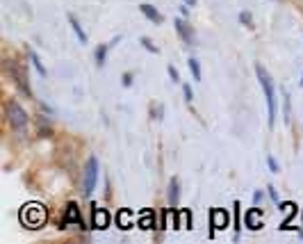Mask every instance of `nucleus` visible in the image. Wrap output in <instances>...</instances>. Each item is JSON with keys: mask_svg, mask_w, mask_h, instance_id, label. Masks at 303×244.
Wrapping results in <instances>:
<instances>
[{"mask_svg": "<svg viewBox=\"0 0 303 244\" xmlns=\"http://www.w3.org/2000/svg\"><path fill=\"white\" fill-rule=\"evenodd\" d=\"M255 76L260 80V87L265 92V101H267V117H269V128H274L276 123V117H278V96H276V85L271 80L269 71L265 66L255 62Z\"/></svg>", "mask_w": 303, "mask_h": 244, "instance_id": "nucleus-1", "label": "nucleus"}, {"mask_svg": "<svg viewBox=\"0 0 303 244\" xmlns=\"http://www.w3.org/2000/svg\"><path fill=\"white\" fill-rule=\"evenodd\" d=\"M21 222L27 228H41L43 224L48 222V212L41 203H25L21 208Z\"/></svg>", "mask_w": 303, "mask_h": 244, "instance_id": "nucleus-2", "label": "nucleus"}, {"mask_svg": "<svg viewBox=\"0 0 303 244\" xmlns=\"http://www.w3.org/2000/svg\"><path fill=\"white\" fill-rule=\"evenodd\" d=\"M5 114H7L9 125L16 132H25L27 130V112L23 110V105H18V101H7Z\"/></svg>", "mask_w": 303, "mask_h": 244, "instance_id": "nucleus-3", "label": "nucleus"}, {"mask_svg": "<svg viewBox=\"0 0 303 244\" xmlns=\"http://www.w3.org/2000/svg\"><path fill=\"white\" fill-rule=\"evenodd\" d=\"M7 73L11 76V80L16 82L18 92H21L23 96H27V98L32 96V92H30V82H27V73L18 62H7Z\"/></svg>", "mask_w": 303, "mask_h": 244, "instance_id": "nucleus-4", "label": "nucleus"}, {"mask_svg": "<svg viewBox=\"0 0 303 244\" xmlns=\"http://www.w3.org/2000/svg\"><path fill=\"white\" fill-rule=\"evenodd\" d=\"M96 180H98V157L92 155L87 160L85 178H82V192H85V196H92V192L96 190Z\"/></svg>", "mask_w": 303, "mask_h": 244, "instance_id": "nucleus-5", "label": "nucleus"}, {"mask_svg": "<svg viewBox=\"0 0 303 244\" xmlns=\"http://www.w3.org/2000/svg\"><path fill=\"white\" fill-rule=\"evenodd\" d=\"M173 25H176V32H178V37L183 39V44H187L190 48H192V46H196L194 30H192L190 23L185 21V18H176V21H173Z\"/></svg>", "mask_w": 303, "mask_h": 244, "instance_id": "nucleus-6", "label": "nucleus"}, {"mask_svg": "<svg viewBox=\"0 0 303 244\" xmlns=\"http://www.w3.org/2000/svg\"><path fill=\"white\" fill-rule=\"evenodd\" d=\"M210 226H212V231H221V228H226L228 226V215L223 210H212L210 212Z\"/></svg>", "mask_w": 303, "mask_h": 244, "instance_id": "nucleus-7", "label": "nucleus"}, {"mask_svg": "<svg viewBox=\"0 0 303 244\" xmlns=\"http://www.w3.org/2000/svg\"><path fill=\"white\" fill-rule=\"evenodd\" d=\"M139 11L148 18V21H153V23H162V14H160V11H157L155 7L151 5V2H141V5H139Z\"/></svg>", "mask_w": 303, "mask_h": 244, "instance_id": "nucleus-8", "label": "nucleus"}, {"mask_svg": "<svg viewBox=\"0 0 303 244\" xmlns=\"http://www.w3.org/2000/svg\"><path fill=\"white\" fill-rule=\"evenodd\" d=\"M178 196H180V187H178V178H171V180H169V194H167V201H169V208H176V206H178Z\"/></svg>", "mask_w": 303, "mask_h": 244, "instance_id": "nucleus-9", "label": "nucleus"}, {"mask_svg": "<svg viewBox=\"0 0 303 244\" xmlns=\"http://www.w3.org/2000/svg\"><path fill=\"white\" fill-rule=\"evenodd\" d=\"M64 222H66V224H82V222H80V208H78L76 203H69V206H66Z\"/></svg>", "mask_w": 303, "mask_h": 244, "instance_id": "nucleus-10", "label": "nucleus"}, {"mask_svg": "<svg viewBox=\"0 0 303 244\" xmlns=\"http://www.w3.org/2000/svg\"><path fill=\"white\" fill-rule=\"evenodd\" d=\"M92 219H94V226L96 228H107L109 226V212H105V210H94Z\"/></svg>", "mask_w": 303, "mask_h": 244, "instance_id": "nucleus-11", "label": "nucleus"}, {"mask_svg": "<svg viewBox=\"0 0 303 244\" xmlns=\"http://www.w3.org/2000/svg\"><path fill=\"white\" fill-rule=\"evenodd\" d=\"M69 23H71V27H73V32H76L78 41H80V44H87V34H85V30H82L80 21H78V18L73 16V14H69Z\"/></svg>", "mask_w": 303, "mask_h": 244, "instance_id": "nucleus-12", "label": "nucleus"}, {"mask_svg": "<svg viewBox=\"0 0 303 244\" xmlns=\"http://www.w3.org/2000/svg\"><path fill=\"white\" fill-rule=\"evenodd\" d=\"M137 226L144 228V231H151V228H155V222H153V212H151V210H144V212H141Z\"/></svg>", "mask_w": 303, "mask_h": 244, "instance_id": "nucleus-13", "label": "nucleus"}, {"mask_svg": "<svg viewBox=\"0 0 303 244\" xmlns=\"http://www.w3.org/2000/svg\"><path fill=\"white\" fill-rule=\"evenodd\" d=\"M27 57H30V62H32V66H34V69L39 71V76H41V78H46V76H48V71H46V66L41 64V60H39V55L34 53V50H27Z\"/></svg>", "mask_w": 303, "mask_h": 244, "instance_id": "nucleus-14", "label": "nucleus"}, {"mask_svg": "<svg viewBox=\"0 0 303 244\" xmlns=\"http://www.w3.org/2000/svg\"><path fill=\"white\" fill-rule=\"evenodd\" d=\"M112 48V44H101L96 48V64L98 66H103L105 64V57H107V50Z\"/></svg>", "mask_w": 303, "mask_h": 244, "instance_id": "nucleus-15", "label": "nucleus"}, {"mask_svg": "<svg viewBox=\"0 0 303 244\" xmlns=\"http://www.w3.org/2000/svg\"><path fill=\"white\" fill-rule=\"evenodd\" d=\"M255 212H258V210H251L249 215H246V226H249L251 231H260V228H262V222L255 219Z\"/></svg>", "mask_w": 303, "mask_h": 244, "instance_id": "nucleus-16", "label": "nucleus"}, {"mask_svg": "<svg viewBox=\"0 0 303 244\" xmlns=\"http://www.w3.org/2000/svg\"><path fill=\"white\" fill-rule=\"evenodd\" d=\"M116 222H119V228H123V231H128V228H132V222H130V212H119V217H116Z\"/></svg>", "mask_w": 303, "mask_h": 244, "instance_id": "nucleus-17", "label": "nucleus"}, {"mask_svg": "<svg viewBox=\"0 0 303 244\" xmlns=\"http://www.w3.org/2000/svg\"><path fill=\"white\" fill-rule=\"evenodd\" d=\"M190 71H192V76H194V80L201 82V66H199L196 57H190Z\"/></svg>", "mask_w": 303, "mask_h": 244, "instance_id": "nucleus-18", "label": "nucleus"}, {"mask_svg": "<svg viewBox=\"0 0 303 244\" xmlns=\"http://www.w3.org/2000/svg\"><path fill=\"white\" fill-rule=\"evenodd\" d=\"M235 240H237L239 238V228H242V226H239V208H242V206H239V201H235Z\"/></svg>", "mask_w": 303, "mask_h": 244, "instance_id": "nucleus-19", "label": "nucleus"}, {"mask_svg": "<svg viewBox=\"0 0 303 244\" xmlns=\"http://www.w3.org/2000/svg\"><path fill=\"white\" fill-rule=\"evenodd\" d=\"M239 21H242L244 23V25H246V27H251V30H253V18H251V14H249V11H242V14H239Z\"/></svg>", "mask_w": 303, "mask_h": 244, "instance_id": "nucleus-20", "label": "nucleus"}, {"mask_svg": "<svg viewBox=\"0 0 303 244\" xmlns=\"http://www.w3.org/2000/svg\"><path fill=\"white\" fill-rule=\"evenodd\" d=\"M287 94L283 92V103H285V108H283V112H285V123H290V101H287Z\"/></svg>", "mask_w": 303, "mask_h": 244, "instance_id": "nucleus-21", "label": "nucleus"}, {"mask_svg": "<svg viewBox=\"0 0 303 244\" xmlns=\"http://www.w3.org/2000/svg\"><path fill=\"white\" fill-rule=\"evenodd\" d=\"M183 92H185V101H187V103H192V101H194V92H192V87L187 85V82L183 85Z\"/></svg>", "mask_w": 303, "mask_h": 244, "instance_id": "nucleus-22", "label": "nucleus"}, {"mask_svg": "<svg viewBox=\"0 0 303 244\" xmlns=\"http://www.w3.org/2000/svg\"><path fill=\"white\" fill-rule=\"evenodd\" d=\"M167 71H169V78H171L173 82H180V76H178V71H176V66L169 64V66H167Z\"/></svg>", "mask_w": 303, "mask_h": 244, "instance_id": "nucleus-23", "label": "nucleus"}, {"mask_svg": "<svg viewBox=\"0 0 303 244\" xmlns=\"http://www.w3.org/2000/svg\"><path fill=\"white\" fill-rule=\"evenodd\" d=\"M267 164H269V169H271V171H274V174H278V171H281V167H278V162H276V160H274V157H267Z\"/></svg>", "mask_w": 303, "mask_h": 244, "instance_id": "nucleus-24", "label": "nucleus"}, {"mask_svg": "<svg viewBox=\"0 0 303 244\" xmlns=\"http://www.w3.org/2000/svg\"><path fill=\"white\" fill-rule=\"evenodd\" d=\"M141 46H144V48H148L151 53H157V48L153 46V41H151V39H146V37H141Z\"/></svg>", "mask_w": 303, "mask_h": 244, "instance_id": "nucleus-25", "label": "nucleus"}, {"mask_svg": "<svg viewBox=\"0 0 303 244\" xmlns=\"http://www.w3.org/2000/svg\"><path fill=\"white\" fill-rule=\"evenodd\" d=\"M269 190V199L274 201V203H281V199H278V192H276V187H267Z\"/></svg>", "mask_w": 303, "mask_h": 244, "instance_id": "nucleus-26", "label": "nucleus"}, {"mask_svg": "<svg viewBox=\"0 0 303 244\" xmlns=\"http://www.w3.org/2000/svg\"><path fill=\"white\" fill-rule=\"evenodd\" d=\"M132 85V76L130 73H123V87H130Z\"/></svg>", "mask_w": 303, "mask_h": 244, "instance_id": "nucleus-27", "label": "nucleus"}, {"mask_svg": "<svg viewBox=\"0 0 303 244\" xmlns=\"http://www.w3.org/2000/svg\"><path fill=\"white\" fill-rule=\"evenodd\" d=\"M260 201H262V194H260V192H255V194H253V203H260Z\"/></svg>", "mask_w": 303, "mask_h": 244, "instance_id": "nucleus-28", "label": "nucleus"}, {"mask_svg": "<svg viewBox=\"0 0 303 244\" xmlns=\"http://www.w3.org/2000/svg\"><path fill=\"white\" fill-rule=\"evenodd\" d=\"M187 7H190V5H183V7H180V14H183V18H187Z\"/></svg>", "mask_w": 303, "mask_h": 244, "instance_id": "nucleus-29", "label": "nucleus"}, {"mask_svg": "<svg viewBox=\"0 0 303 244\" xmlns=\"http://www.w3.org/2000/svg\"><path fill=\"white\" fill-rule=\"evenodd\" d=\"M185 5H190V7H194V5H196V0H185Z\"/></svg>", "mask_w": 303, "mask_h": 244, "instance_id": "nucleus-30", "label": "nucleus"}, {"mask_svg": "<svg viewBox=\"0 0 303 244\" xmlns=\"http://www.w3.org/2000/svg\"><path fill=\"white\" fill-rule=\"evenodd\" d=\"M299 85H301V87H303V76H301V82H299Z\"/></svg>", "mask_w": 303, "mask_h": 244, "instance_id": "nucleus-31", "label": "nucleus"}]
</instances>
